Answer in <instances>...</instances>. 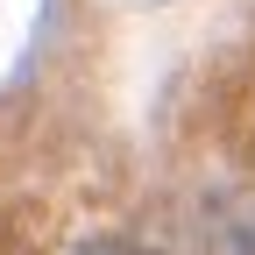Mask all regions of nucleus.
I'll return each instance as SVG.
<instances>
[{
    "mask_svg": "<svg viewBox=\"0 0 255 255\" xmlns=\"http://www.w3.org/2000/svg\"><path fill=\"white\" fill-rule=\"evenodd\" d=\"M199 227L213 241V255H255V191H227L199 213Z\"/></svg>",
    "mask_w": 255,
    "mask_h": 255,
    "instance_id": "f257e3e1",
    "label": "nucleus"
},
{
    "mask_svg": "<svg viewBox=\"0 0 255 255\" xmlns=\"http://www.w3.org/2000/svg\"><path fill=\"white\" fill-rule=\"evenodd\" d=\"M78 255H163V248H149V241H135V234H92Z\"/></svg>",
    "mask_w": 255,
    "mask_h": 255,
    "instance_id": "f03ea898",
    "label": "nucleus"
}]
</instances>
